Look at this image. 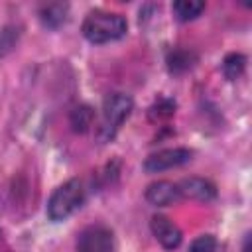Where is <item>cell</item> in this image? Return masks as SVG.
I'll list each match as a JSON object with an SVG mask.
<instances>
[{
	"mask_svg": "<svg viewBox=\"0 0 252 252\" xmlns=\"http://www.w3.org/2000/svg\"><path fill=\"white\" fill-rule=\"evenodd\" d=\"M65 16H67V4H47L41 10L43 22L47 26H51V28H57L59 24H63Z\"/></svg>",
	"mask_w": 252,
	"mask_h": 252,
	"instance_id": "obj_10",
	"label": "cell"
},
{
	"mask_svg": "<svg viewBox=\"0 0 252 252\" xmlns=\"http://www.w3.org/2000/svg\"><path fill=\"white\" fill-rule=\"evenodd\" d=\"M191 156H193V152L187 150V148H167V150H161L158 154H152L144 161V169L148 173L173 169V167H179V165L187 163L191 159Z\"/></svg>",
	"mask_w": 252,
	"mask_h": 252,
	"instance_id": "obj_4",
	"label": "cell"
},
{
	"mask_svg": "<svg viewBox=\"0 0 252 252\" xmlns=\"http://www.w3.org/2000/svg\"><path fill=\"white\" fill-rule=\"evenodd\" d=\"M112 232L102 224H91L77 238V252H110Z\"/></svg>",
	"mask_w": 252,
	"mask_h": 252,
	"instance_id": "obj_5",
	"label": "cell"
},
{
	"mask_svg": "<svg viewBox=\"0 0 252 252\" xmlns=\"http://www.w3.org/2000/svg\"><path fill=\"white\" fill-rule=\"evenodd\" d=\"M244 65H246L244 55H240V53H230V55H226L224 61H222V71H224L226 79L234 81V79H238V77L242 75Z\"/></svg>",
	"mask_w": 252,
	"mask_h": 252,
	"instance_id": "obj_11",
	"label": "cell"
},
{
	"mask_svg": "<svg viewBox=\"0 0 252 252\" xmlns=\"http://www.w3.org/2000/svg\"><path fill=\"white\" fill-rule=\"evenodd\" d=\"M85 189L79 179H69L63 185H59L47 203V215L51 220H63L73 211H77L83 203Z\"/></svg>",
	"mask_w": 252,
	"mask_h": 252,
	"instance_id": "obj_2",
	"label": "cell"
},
{
	"mask_svg": "<svg viewBox=\"0 0 252 252\" xmlns=\"http://www.w3.org/2000/svg\"><path fill=\"white\" fill-rule=\"evenodd\" d=\"M93 124V110L89 106H77L71 112V126L77 132H85L89 130V126Z\"/></svg>",
	"mask_w": 252,
	"mask_h": 252,
	"instance_id": "obj_12",
	"label": "cell"
},
{
	"mask_svg": "<svg viewBox=\"0 0 252 252\" xmlns=\"http://www.w3.org/2000/svg\"><path fill=\"white\" fill-rule=\"evenodd\" d=\"M173 102L171 100H159L158 104H154L152 106V110H150V116H152V120H161V118H167V116H171L173 114Z\"/></svg>",
	"mask_w": 252,
	"mask_h": 252,
	"instance_id": "obj_15",
	"label": "cell"
},
{
	"mask_svg": "<svg viewBox=\"0 0 252 252\" xmlns=\"http://www.w3.org/2000/svg\"><path fill=\"white\" fill-rule=\"evenodd\" d=\"M126 20L112 12H91L83 22V35L91 43H108L126 33Z\"/></svg>",
	"mask_w": 252,
	"mask_h": 252,
	"instance_id": "obj_1",
	"label": "cell"
},
{
	"mask_svg": "<svg viewBox=\"0 0 252 252\" xmlns=\"http://www.w3.org/2000/svg\"><path fill=\"white\" fill-rule=\"evenodd\" d=\"M177 189L181 197L201 201V203H209L217 197V187L209 179H203V177H187L177 185Z\"/></svg>",
	"mask_w": 252,
	"mask_h": 252,
	"instance_id": "obj_7",
	"label": "cell"
},
{
	"mask_svg": "<svg viewBox=\"0 0 252 252\" xmlns=\"http://www.w3.org/2000/svg\"><path fill=\"white\" fill-rule=\"evenodd\" d=\"M171 10L177 16V20L187 22V20L197 18L205 10V2H199V0H177V2H173Z\"/></svg>",
	"mask_w": 252,
	"mask_h": 252,
	"instance_id": "obj_9",
	"label": "cell"
},
{
	"mask_svg": "<svg viewBox=\"0 0 252 252\" xmlns=\"http://www.w3.org/2000/svg\"><path fill=\"white\" fill-rule=\"evenodd\" d=\"M150 228H152L156 240H158L163 248L171 250V248H177V246H179V242H181V230H179V226H177L173 220H169L167 217H163V215L152 217Z\"/></svg>",
	"mask_w": 252,
	"mask_h": 252,
	"instance_id": "obj_6",
	"label": "cell"
},
{
	"mask_svg": "<svg viewBox=\"0 0 252 252\" xmlns=\"http://www.w3.org/2000/svg\"><path fill=\"white\" fill-rule=\"evenodd\" d=\"M132 110V98L124 93H114L106 96L102 104V122H100V134L104 140L112 138L116 130L122 126V122L128 118Z\"/></svg>",
	"mask_w": 252,
	"mask_h": 252,
	"instance_id": "obj_3",
	"label": "cell"
},
{
	"mask_svg": "<svg viewBox=\"0 0 252 252\" xmlns=\"http://www.w3.org/2000/svg\"><path fill=\"white\" fill-rule=\"evenodd\" d=\"M169 69L171 71H185L191 67V53L187 51H173L169 55Z\"/></svg>",
	"mask_w": 252,
	"mask_h": 252,
	"instance_id": "obj_14",
	"label": "cell"
},
{
	"mask_svg": "<svg viewBox=\"0 0 252 252\" xmlns=\"http://www.w3.org/2000/svg\"><path fill=\"white\" fill-rule=\"evenodd\" d=\"M179 189L177 185H173L171 181H158V183H152L148 189H146V199L156 205V207H165V205H171L179 199Z\"/></svg>",
	"mask_w": 252,
	"mask_h": 252,
	"instance_id": "obj_8",
	"label": "cell"
},
{
	"mask_svg": "<svg viewBox=\"0 0 252 252\" xmlns=\"http://www.w3.org/2000/svg\"><path fill=\"white\" fill-rule=\"evenodd\" d=\"M215 248H217V238L213 234H203L191 242L189 252H215Z\"/></svg>",
	"mask_w": 252,
	"mask_h": 252,
	"instance_id": "obj_13",
	"label": "cell"
}]
</instances>
